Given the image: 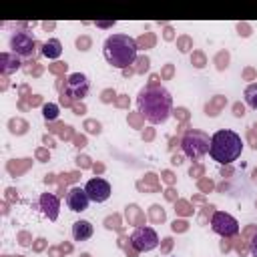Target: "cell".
<instances>
[{"instance_id": "16", "label": "cell", "mask_w": 257, "mask_h": 257, "mask_svg": "<svg viewBox=\"0 0 257 257\" xmlns=\"http://www.w3.org/2000/svg\"><path fill=\"white\" fill-rule=\"evenodd\" d=\"M42 116H44L46 120H54V118H58V104H54V102L44 104V106H42Z\"/></svg>"}, {"instance_id": "5", "label": "cell", "mask_w": 257, "mask_h": 257, "mask_svg": "<svg viewBox=\"0 0 257 257\" xmlns=\"http://www.w3.org/2000/svg\"><path fill=\"white\" fill-rule=\"evenodd\" d=\"M8 46H10V52L16 54L18 58H32L34 52H36L38 42H36V38H34L30 32L18 30V32H14V34L10 36Z\"/></svg>"}, {"instance_id": "17", "label": "cell", "mask_w": 257, "mask_h": 257, "mask_svg": "<svg viewBox=\"0 0 257 257\" xmlns=\"http://www.w3.org/2000/svg\"><path fill=\"white\" fill-rule=\"evenodd\" d=\"M249 249H251V255L257 257V235L251 239V247H249Z\"/></svg>"}, {"instance_id": "7", "label": "cell", "mask_w": 257, "mask_h": 257, "mask_svg": "<svg viewBox=\"0 0 257 257\" xmlns=\"http://www.w3.org/2000/svg\"><path fill=\"white\" fill-rule=\"evenodd\" d=\"M211 229L221 237H235L239 233V223L233 215L225 211H215L211 217Z\"/></svg>"}, {"instance_id": "10", "label": "cell", "mask_w": 257, "mask_h": 257, "mask_svg": "<svg viewBox=\"0 0 257 257\" xmlns=\"http://www.w3.org/2000/svg\"><path fill=\"white\" fill-rule=\"evenodd\" d=\"M88 203H90V199H88L86 191L80 189V187H72V189L66 193V205H68V209L74 211V213L84 211V209L88 207Z\"/></svg>"}, {"instance_id": "13", "label": "cell", "mask_w": 257, "mask_h": 257, "mask_svg": "<svg viewBox=\"0 0 257 257\" xmlns=\"http://www.w3.org/2000/svg\"><path fill=\"white\" fill-rule=\"evenodd\" d=\"M42 56H46L48 60H56V58H60V54H62V42L58 40V38H48L44 44H42Z\"/></svg>"}, {"instance_id": "14", "label": "cell", "mask_w": 257, "mask_h": 257, "mask_svg": "<svg viewBox=\"0 0 257 257\" xmlns=\"http://www.w3.org/2000/svg\"><path fill=\"white\" fill-rule=\"evenodd\" d=\"M18 68H20V58L16 54H12V52H2L0 54V70L4 74H12Z\"/></svg>"}, {"instance_id": "2", "label": "cell", "mask_w": 257, "mask_h": 257, "mask_svg": "<svg viewBox=\"0 0 257 257\" xmlns=\"http://www.w3.org/2000/svg\"><path fill=\"white\" fill-rule=\"evenodd\" d=\"M102 54L106 62L114 68H126L137 60L139 46L128 34H110L102 44Z\"/></svg>"}, {"instance_id": "15", "label": "cell", "mask_w": 257, "mask_h": 257, "mask_svg": "<svg viewBox=\"0 0 257 257\" xmlns=\"http://www.w3.org/2000/svg\"><path fill=\"white\" fill-rule=\"evenodd\" d=\"M243 98H245V104H247L249 108L257 110V82H253V84H249V86L245 88Z\"/></svg>"}, {"instance_id": "3", "label": "cell", "mask_w": 257, "mask_h": 257, "mask_svg": "<svg viewBox=\"0 0 257 257\" xmlns=\"http://www.w3.org/2000/svg\"><path fill=\"white\" fill-rule=\"evenodd\" d=\"M243 153V141L241 137L231 131V128H221L211 135V145H209V155L215 163L219 165H231L237 161Z\"/></svg>"}, {"instance_id": "1", "label": "cell", "mask_w": 257, "mask_h": 257, "mask_svg": "<svg viewBox=\"0 0 257 257\" xmlns=\"http://www.w3.org/2000/svg\"><path fill=\"white\" fill-rule=\"evenodd\" d=\"M139 112L151 124H163L173 110V96L163 86H145L137 96Z\"/></svg>"}, {"instance_id": "11", "label": "cell", "mask_w": 257, "mask_h": 257, "mask_svg": "<svg viewBox=\"0 0 257 257\" xmlns=\"http://www.w3.org/2000/svg\"><path fill=\"white\" fill-rule=\"evenodd\" d=\"M38 203H40L42 213H44L50 221H56V219H58V207H60V203H58V197H56V195H52V193H42L40 199H38Z\"/></svg>"}, {"instance_id": "4", "label": "cell", "mask_w": 257, "mask_h": 257, "mask_svg": "<svg viewBox=\"0 0 257 257\" xmlns=\"http://www.w3.org/2000/svg\"><path fill=\"white\" fill-rule=\"evenodd\" d=\"M209 145H211V137L197 128L187 131L181 139V149H183L185 157H189L193 161H199L201 157H205L209 153Z\"/></svg>"}, {"instance_id": "9", "label": "cell", "mask_w": 257, "mask_h": 257, "mask_svg": "<svg viewBox=\"0 0 257 257\" xmlns=\"http://www.w3.org/2000/svg\"><path fill=\"white\" fill-rule=\"evenodd\" d=\"M88 88H90V82H88V78L82 72L70 74L66 78V84H64V92L70 98H84L88 94Z\"/></svg>"}, {"instance_id": "12", "label": "cell", "mask_w": 257, "mask_h": 257, "mask_svg": "<svg viewBox=\"0 0 257 257\" xmlns=\"http://www.w3.org/2000/svg\"><path fill=\"white\" fill-rule=\"evenodd\" d=\"M92 233H94V227H92L90 221L78 219V221L72 223V239L74 241H86V239L92 237Z\"/></svg>"}, {"instance_id": "8", "label": "cell", "mask_w": 257, "mask_h": 257, "mask_svg": "<svg viewBox=\"0 0 257 257\" xmlns=\"http://www.w3.org/2000/svg\"><path fill=\"white\" fill-rule=\"evenodd\" d=\"M84 191H86V195H88L90 201H94V203H104V201L110 197V183H108L106 179L94 177V179H88V181H86Z\"/></svg>"}, {"instance_id": "6", "label": "cell", "mask_w": 257, "mask_h": 257, "mask_svg": "<svg viewBox=\"0 0 257 257\" xmlns=\"http://www.w3.org/2000/svg\"><path fill=\"white\" fill-rule=\"evenodd\" d=\"M131 245L139 253H147L159 247V235L153 227H137L131 233Z\"/></svg>"}]
</instances>
